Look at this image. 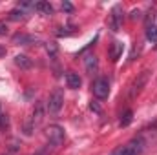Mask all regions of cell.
<instances>
[{
	"instance_id": "cell-1",
	"label": "cell",
	"mask_w": 157,
	"mask_h": 155,
	"mask_svg": "<svg viewBox=\"0 0 157 155\" xmlns=\"http://www.w3.org/2000/svg\"><path fill=\"white\" fill-rule=\"evenodd\" d=\"M148 144H150V141H148V131H144V133H141L139 137L132 139L128 144L115 148L110 155H143V152L148 148Z\"/></svg>"
},
{
	"instance_id": "cell-2",
	"label": "cell",
	"mask_w": 157,
	"mask_h": 155,
	"mask_svg": "<svg viewBox=\"0 0 157 155\" xmlns=\"http://www.w3.org/2000/svg\"><path fill=\"white\" fill-rule=\"evenodd\" d=\"M62 104H64V91L60 88H55L49 97H48V104H46V110L49 115H57L60 110H62Z\"/></svg>"
},
{
	"instance_id": "cell-3",
	"label": "cell",
	"mask_w": 157,
	"mask_h": 155,
	"mask_svg": "<svg viewBox=\"0 0 157 155\" xmlns=\"http://www.w3.org/2000/svg\"><path fill=\"white\" fill-rule=\"evenodd\" d=\"M46 135H48V146H53L55 150L59 148V146H62V142H64V139H66V133H64V130L60 128V126H57V124H51L48 130H46Z\"/></svg>"
},
{
	"instance_id": "cell-4",
	"label": "cell",
	"mask_w": 157,
	"mask_h": 155,
	"mask_svg": "<svg viewBox=\"0 0 157 155\" xmlns=\"http://www.w3.org/2000/svg\"><path fill=\"white\" fill-rule=\"evenodd\" d=\"M91 91H93V95H95L97 99H101V100L108 99V95H110V82H108V78L99 77L93 84H91Z\"/></svg>"
},
{
	"instance_id": "cell-5",
	"label": "cell",
	"mask_w": 157,
	"mask_h": 155,
	"mask_svg": "<svg viewBox=\"0 0 157 155\" xmlns=\"http://www.w3.org/2000/svg\"><path fill=\"white\" fill-rule=\"evenodd\" d=\"M121 24H122V13H121V7L115 6V7L112 9V13H110V28H112L113 31H119Z\"/></svg>"
},
{
	"instance_id": "cell-6",
	"label": "cell",
	"mask_w": 157,
	"mask_h": 155,
	"mask_svg": "<svg viewBox=\"0 0 157 155\" xmlns=\"http://www.w3.org/2000/svg\"><path fill=\"white\" fill-rule=\"evenodd\" d=\"M40 120H42V106L37 104V108H35V112H33V115L29 119V124H28V128H26V133H31L33 131V128H37L40 124Z\"/></svg>"
},
{
	"instance_id": "cell-7",
	"label": "cell",
	"mask_w": 157,
	"mask_h": 155,
	"mask_svg": "<svg viewBox=\"0 0 157 155\" xmlns=\"http://www.w3.org/2000/svg\"><path fill=\"white\" fill-rule=\"evenodd\" d=\"M66 84H68V88H71V89H78L80 84H82V80L78 77V73L68 71V73H66Z\"/></svg>"
},
{
	"instance_id": "cell-8",
	"label": "cell",
	"mask_w": 157,
	"mask_h": 155,
	"mask_svg": "<svg viewBox=\"0 0 157 155\" xmlns=\"http://www.w3.org/2000/svg\"><path fill=\"white\" fill-rule=\"evenodd\" d=\"M84 66H86V71H88L90 75H93V73L97 71V68H99L97 57H95V55H86V59H84Z\"/></svg>"
},
{
	"instance_id": "cell-9",
	"label": "cell",
	"mask_w": 157,
	"mask_h": 155,
	"mask_svg": "<svg viewBox=\"0 0 157 155\" xmlns=\"http://www.w3.org/2000/svg\"><path fill=\"white\" fill-rule=\"evenodd\" d=\"M33 7H35L39 13H42V15H53V6H51L49 2H37Z\"/></svg>"
},
{
	"instance_id": "cell-10",
	"label": "cell",
	"mask_w": 157,
	"mask_h": 155,
	"mask_svg": "<svg viewBox=\"0 0 157 155\" xmlns=\"http://www.w3.org/2000/svg\"><path fill=\"white\" fill-rule=\"evenodd\" d=\"M121 53H122V44L121 42H113V46H112V60H117L121 57Z\"/></svg>"
},
{
	"instance_id": "cell-11",
	"label": "cell",
	"mask_w": 157,
	"mask_h": 155,
	"mask_svg": "<svg viewBox=\"0 0 157 155\" xmlns=\"http://www.w3.org/2000/svg\"><path fill=\"white\" fill-rule=\"evenodd\" d=\"M15 62H17V66H20V68H29V66H31V62H29L28 57H24V55H17V57H15Z\"/></svg>"
},
{
	"instance_id": "cell-12",
	"label": "cell",
	"mask_w": 157,
	"mask_h": 155,
	"mask_svg": "<svg viewBox=\"0 0 157 155\" xmlns=\"http://www.w3.org/2000/svg\"><path fill=\"white\" fill-rule=\"evenodd\" d=\"M146 39L152 40V42H157V26H148V29H146Z\"/></svg>"
},
{
	"instance_id": "cell-13",
	"label": "cell",
	"mask_w": 157,
	"mask_h": 155,
	"mask_svg": "<svg viewBox=\"0 0 157 155\" xmlns=\"http://www.w3.org/2000/svg\"><path fill=\"white\" fill-rule=\"evenodd\" d=\"M15 42H20V44H29V42H35L33 37H28V35H17Z\"/></svg>"
},
{
	"instance_id": "cell-14",
	"label": "cell",
	"mask_w": 157,
	"mask_h": 155,
	"mask_svg": "<svg viewBox=\"0 0 157 155\" xmlns=\"http://www.w3.org/2000/svg\"><path fill=\"white\" fill-rule=\"evenodd\" d=\"M122 117H124V119H121V126H128V124L132 122V112L128 110V112H126Z\"/></svg>"
},
{
	"instance_id": "cell-15",
	"label": "cell",
	"mask_w": 157,
	"mask_h": 155,
	"mask_svg": "<svg viewBox=\"0 0 157 155\" xmlns=\"http://www.w3.org/2000/svg\"><path fill=\"white\" fill-rule=\"evenodd\" d=\"M6 33H7V28L4 24H0V35H6Z\"/></svg>"
},
{
	"instance_id": "cell-16",
	"label": "cell",
	"mask_w": 157,
	"mask_h": 155,
	"mask_svg": "<svg viewBox=\"0 0 157 155\" xmlns=\"http://www.w3.org/2000/svg\"><path fill=\"white\" fill-rule=\"evenodd\" d=\"M62 9H66V11H71L73 7H71V4H62Z\"/></svg>"
}]
</instances>
